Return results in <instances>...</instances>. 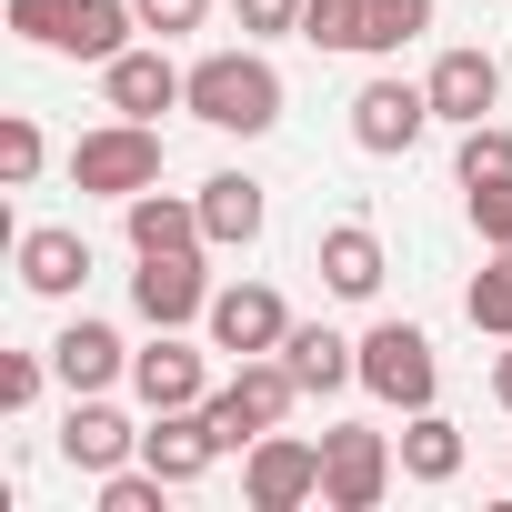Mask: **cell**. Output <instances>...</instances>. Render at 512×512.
<instances>
[{
  "instance_id": "cell-27",
  "label": "cell",
  "mask_w": 512,
  "mask_h": 512,
  "mask_svg": "<svg viewBox=\"0 0 512 512\" xmlns=\"http://www.w3.org/2000/svg\"><path fill=\"white\" fill-rule=\"evenodd\" d=\"M432 31V0H372V51H402Z\"/></svg>"
},
{
  "instance_id": "cell-32",
  "label": "cell",
  "mask_w": 512,
  "mask_h": 512,
  "mask_svg": "<svg viewBox=\"0 0 512 512\" xmlns=\"http://www.w3.org/2000/svg\"><path fill=\"white\" fill-rule=\"evenodd\" d=\"M131 11H141V31H201V11H211V0H131Z\"/></svg>"
},
{
  "instance_id": "cell-8",
  "label": "cell",
  "mask_w": 512,
  "mask_h": 512,
  "mask_svg": "<svg viewBox=\"0 0 512 512\" xmlns=\"http://www.w3.org/2000/svg\"><path fill=\"white\" fill-rule=\"evenodd\" d=\"M422 121H432V91H422V81H362V91H352V141H362L372 161L412 151Z\"/></svg>"
},
{
  "instance_id": "cell-9",
  "label": "cell",
  "mask_w": 512,
  "mask_h": 512,
  "mask_svg": "<svg viewBox=\"0 0 512 512\" xmlns=\"http://www.w3.org/2000/svg\"><path fill=\"white\" fill-rule=\"evenodd\" d=\"M292 342V312H282V292L272 282H231V292H211V352H282Z\"/></svg>"
},
{
  "instance_id": "cell-17",
  "label": "cell",
  "mask_w": 512,
  "mask_h": 512,
  "mask_svg": "<svg viewBox=\"0 0 512 512\" xmlns=\"http://www.w3.org/2000/svg\"><path fill=\"white\" fill-rule=\"evenodd\" d=\"M201 231H211V251H251L262 241V181L251 171H211L201 181Z\"/></svg>"
},
{
  "instance_id": "cell-13",
  "label": "cell",
  "mask_w": 512,
  "mask_h": 512,
  "mask_svg": "<svg viewBox=\"0 0 512 512\" xmlns=\"http://www.w3.org/2000/svg\"><path fill=\"white\" fill-rule=\"evenodd\" d=\"M81 282H91V241H81V231H61V221H31V231H21V292L71 302Z\"/></svg>"
},
{
  "instance_id": "cell-6",
  "label": "cell",
  "mask_w": 512,
  "mask_h": 512,
  "mask_svg": "<svg viewBox=\"0 0 512 512\" xmlns=\"http://www.w3.org/2000/svg\"><path fill=\"white\" fill-rule=\"evenodd\" d=\"M392 442L382 432H362V422H342V432H322V502L332 512H372L382 492H392Z\"/></svg>"
},
{
  "instance_id": "cell-12",
  "label": "cell",
  "mask_w": 512,
  "mask_h": 512,
  "mask_svg": "<svg viewBox=\"0 0 512 512\" xmlns=\"http://www.w3.org/2000/svg\"><path fill=\"white\" fill-rule=\"evenodd\" d=\"M131 452H141V432H131V422H121L101 392H71V422H61V462H71V472H121Z\"/></svg>"
},
{
  "instance_id": "cell-11",
  "label": "cell",
  "mask_w": 512,
  "mask_h": 512,
  "mask_svg": "<svg viewBox=\"0 0 512 512\" xmlns=\"http://www.w3.org/2000/svg\"><path fill=\"white\" fill-rule=\"evenodd\" d=\"M101 91L121 121H161L171 101H191V71H171L161 51H121V61H101Z\"/></svg>"
},
{
  "instance_id": "cell-26",
  "label": "cell",
  "mask_w": 512,
  "mask_h": 512,
  "mask_svg": "<svg viewBox=\"0 0 512 512\" xmlns=\"http://www.w3.org/2000/svg\"><path fill=\"white\" fill-rule=\"evenodd\" d=\"M0 181H11V191H31V181H41V121H31V111L0 121Z\"/></svg>"
},
{
  "instance_id": "cell-21",
  "label": "cell",
  "mask_w": 512,
  "mask_h": 512,
  "mask_svg": "<svg viewBox=\"0 0 512 512\" xmlns=\"http://www.w3.org/2000/svg\"><path fill=\"white\" fill-rule=\"evenodd\" d=\"M131 31H141V11H131V0H71L61 51H71V61H121V51H131Z\"/></svg>"
},
{
  "instance_id": "cell-16",
  "label": "cell",
  "mask_w": 512,
  "mask_h": 512,
  "mask_svg": "<svg viewBox=\"0 0 512 512\" xmlns=\"http://www.w3.org/2000/svg\"><path fill=\"white\" fill-rule=\"evenodd\" d=\"M121 221H131V251H211V231H201V201H181V191H131L121 201Z\"/></svg>"
},
{
  "instance_id": "cell-15",
  "label": "cell",
  "mask_w": 512,
  "mask_h": 512,
  "mask_svg": "<svg viewBox=\"0 0 512 512\" xmlns=\"http://www.w3.org/2000/svg\"><path fill=\"white\" fill-rule=\"evenodd\" d=\"M131 392H141L151 412H191V402H211V382H201V352H191L181 332H161L151 352H131Z\"/></svg>"
},
{
  "instance_id": "cell-19",
  "label": "cell",
  "mask_w": 512,
  "mask_h": 512,
  "mask_svg": "<svg viewBox=\"0 0 512 512\" xmlns=\"http://www.w3.org/2000/svg\"><path fill=\"white\" fill-rule=\"evenodd\" d=\"M282 362L302 372V392H342V382H362V342H342L332 322H292Z\"/></svg>"
},
{
  "instance_id": "cell-28",
  "label": "cell",
  "mask_w": 512,
  "mask_h": 512,
  "mask_svg": "<svg viewBox=\"0 0 512 512\" xmlns=\"http://www.w3.org/2000/svg\"><path fill=\"white\" fill-rule=\"evenodd\" d=\"M161 492H171V482H161L151 462H141V472H101V512H161Z\"/></svg>"
},
{
  "instance_id": "cell-1",
  "label": "cell",
  "mask_w": 512,
  "mask_h": 512,
  "mask_svg": "<svg viewBox=\"0 0 512 512\" xmlns=\"http://www.w3.org/2000/svg\"><path fill=\"white\" fill-rule=\"evenodd\" d=\"M191 121H211V131H272L282 121V71L262 61V51H211V61H191Z\"/></svg>"
},
{
  "instance_id": "cell-4",
  "label": "cell",
  "mask_w": 512,
  "mask_h": 512,
  "mask_svg": "<svg viewBox=\"0 0 512 512\" xmlns=\"http://www.w3.org/2000/svg\"><path fill=\"white\" fill-rule=\"evenodd\" d=\"M362 392H382L392 412H422V402L442 392L432 332H422V322H372V332H362Z\"/></svg>"
},
{
  "instance_id": "cell-23",
  "label": "cell",
  "mask_w": 512,
  "mask_h": 512,
  "mask_svg": "<svg viewBox=\"0 0 512 512\" xmlns=\"http://www.w3.org/2000/svg\"><path fill=\"white\" fill-rule=\"evenodd\" d=\"M312 51H372V0H302Z\"/></svg>"
},
{
  "instance_id": "cell-20",
  "label": "cell",
  "mask_w": 512,
  "mask_h": 512,
  "mask_svg": "<svg viewBox=\"0 0 512 512\" xmlns=\"http://www.w3.org/2000/svg\"><path fill=\"white\" fill-rule=\"evenodd\" d=\"M312 262H322V282H332L342 302H372V292H382V241H372L362 221H332Z\"/></svg>"
},
{
  "instance_id": "cell-33",
  "label": "cell",
  "mask_w": 512,
  "mask_h": 512,
  "mask_svg": "<svg viewBox=\"0 0 512 512\" xmlns=\"http://www.w3.org/2000/svg\"><path fill=\"white\" fill-rule=\"evenodd\" d=\"M492 402L512 412V342H502V362H492Z\"/></svg>"
},
{
  "instance_id": "cell-3",
  "label": "cell",
  "mask_w": 512,
  "mask_h": 512,
  "mask_svg": "<svg viewBox=\"0 0 512 512\" xmlns=\"http://www.w3.org/2000/svg\"><path fill=\"white\" fill-rule=\"evenodd\" d=\"M71 181H81L91 201L151 191V181H161V131H151V121H101V131H81V141H71Z\"/></svg>"
},
{
  "instance_id": "cell-10",
  "label": "cell",
  "mask_w": 512,
  "mask_h": 512,
  "mask_svg": "<svg viewBox=\"0 0 512 512\" xmlns=\"http://www.w3.org/2000/svg\"><path fill=\"white\" fill-rule=\"evenodd\" d=\"M221 452H231V442L211 432V412H201V402H191V412H151V432H141V462H151L171 492H191Z\"/></svg>"
},
{
  "instance_id": "cell-30",
  "label": "cell",
  "mask_w": 512,
  "mask_h": 512,
  "mask_svg": "<svg viewBox=\"0 0 512 512\" xmlns=\"http://www.w3.org/2000/svg\"><path fill=\"white\" fill-rule=\"evenodd\" d=\"M41 372H51L41 352H11V362H0V412H31V402H41Z\"/></svg>"
},
{
  "instance_id": "cell-14",
  "label": "cell",
  "mask_w": 512,
  "mask_h": 512,
  "mask_svg": "<svg viewBox=\"0 0 512 512\" xmlns=\"http://www.w3.org/2000/svg\"><path fill=\"white\" fill-rule=\"evenodd\" d=\"M422 91H432V121H462V131H472V121H492V91H502V61H492V51H442Z\"/></svg>"
},
{
  "instance_id": "cell-2",
  "label": "cell",
  "mask_w": 512,
  "mask_h": 512,
  "mask_svg": "<svg viewBox=\"0 0 512 512\" xmlns=\"http://www.w3.org/2000/svg\"><path fill=\"white\" fill-rule=\"evenodd\" d=\"M292 402H302V372H292L282 352H251V362H241V372H231V382H221V392H211L201 412H211V432H221V442L241 452V442L282 432V422H292Z\"/></svg>"
},
{
  "instance_id": "cell-7",
  "label": "cell",
  "mask_w": 512,
  "mask_h": 512,
  "mask_svg": "<svg viewBox=\"0 0 512 512\" xmlns=\"http://www.w3.org/2000/svg\"><path fill=\"white\" fill-rule=\"evenodd\" d=\"M131 302L151 332H181V322H211V282H201V251H141L131 272Z\"/></svg>"
},
{
  "instance_id": "cell-25",
  "label": "cell",
  "mask_w": 512,
  "mask_h": 512,
  "mask_svg": "<svg viewBox=\"0 0 512 512\" xmlns=\"http://www.w3.org/2000/svg\"><path fill=\"white\" fill-rule=\"evenodd\" d=\"M502 181H512V131L472 121L462 131V191H502Z\"/></svg>"
},
{
  "instance_id": "cell-5",
  "label": "cell",
  "mask_w": 512,
  "mask_h": 512,
  "mask_svg": "<svg viewBox=\"0 0 512 512\" xmlns=\"http://www.w3.org/2000/svg\"><path fill=\"white\" fill-rule=\"evenodd\" d=\"M241 492H251V512H302V502H322V442L262 432L251 462H241Z\"/></svg>"
},
{
  "instance_id": "cell-29",
  "label": "cell",
  "mask_w": 512,
  "mask_h": 512,
  "mask_svg": "<svg viewBox=\"0 0 512 512\" xmlns=\"http://www.w3.org/2000/svg\"><path fill=\"white\" fill-rule=\"evenodd\" d=\"M11 31H21V41H41V51H61V31H71V0H11Z\"/></svg>"
},
{
  "instance_id": "cell-18",
  "label": "cell",
  "mask_w": 512,
  "mask_h": 512,
  "mask_svg": "<svg viewBox=\"0 0 512 512\" xmlns=\"http://www.w3.org/2000/svg\"><path fill=\"white\" fill-rule=\"evenodd\" d=\"M51 372H61L71 392H111V382L131 372V352H121V332H111V322H71V332L51 342Z\"/></svg>"
},
{
  "instance_id": "cell-24",
  "label": "cell",
  "mask_w": 512,
  "mask_h": 512,
  "mask_svg": "<svg viewBox=\"0 0 512 512\" xmlns=\"http://www.w3.org/2000/svg\"><path fill=\"white\" fill-rule=\"evenodd\" d=\"M462 312H472V332H502V342H512V251H492V262L472 272Z\"/></svg>"
},
{
  "instance_id": "cell-22",
  "label": "cell",
  "mask_w": 512,
  "mask_h": 512,
  "mask_svg": "<svg viewBox=\"0 0 512 512\" xmlns=\"http://www.w3.org/2000/svg\"><path fill=\"white\" fill-rule=\"evenodd\" d=\"M402 472H412V482H452V472H462V422H442V412L422 402L412 432H402Z\"/></svg>"
},
{
  "instance_id": "cell-31",
  "label": "cell",
  "mask_w": 512,
  "mask_h": 512,
  "mask_svg": "<svg viewBox=\"0 0 512 512\" xmlns=\"http://www.w3.org/2000/svg\"><path fill=\"white\" fill-rule=\"evenodd\" d=\"M472 231H482L492 251H512V181H502V191H472Z\"/></svg>"
}]
</instances>
